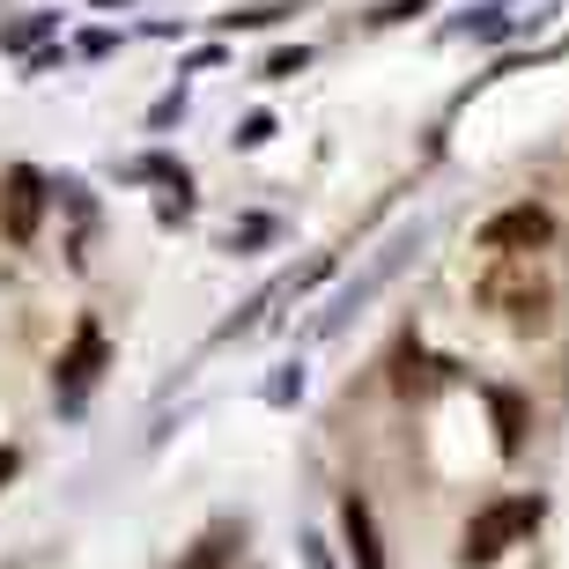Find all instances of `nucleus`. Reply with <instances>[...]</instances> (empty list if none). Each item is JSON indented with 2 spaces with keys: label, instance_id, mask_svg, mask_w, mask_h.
Here are the masks:
<instances>
[{
  "label": "nucleus",
  "instance_id": "nucleus-10",
  "mask_svg": "<svg viewBox=\"0 0 569 569\" xmlns=\"http://www.w3.org/2000/svg\"><path fill=\"white\" fill-rule=\"evenodd\" d=\"M303 555H311V569H333L326 562V540H303Z\"/></svg>",
  "mask_w": 569,
  "mask_h": 569
},
{
  "label": "nucleus",
  "instance_id": "nucleus-2",
  "mask_svg": "<svg viewBox=\"0 0 569 569\" xmlns=\"http://www.w3.org/2000/svg\"><path fill=\"white\" fill-rule=\"evenodd\" d=\"M548 237H555V214L540 208V200H518V208H503V214H488V222H481V252L526 259V252H540Z\"/></svg>",
  "mask_w": 569,
  "mask_h": 569
},
{
  "label": "nucleus",
  "instance_id": "nucleus-3",
  "mask_svg": "<svg viewBox=\"0 0 569 569\" xmlns=\"http://www.w3.org/2000/svg\"><path fill=\"white\" fill-rule=\"evenodd\" d=\"M38 222H44V170L16 163L8 186H0V230H8V244H30Z\"/></svg>",
  "mask_w": 569,
  "mask_h": 569
},
{
  "label": "nucleus",
  "instance_id": "nucleus-11",
  "mask_svg": "<svg viewBox=\"0 0 569 569\" xmlns=\"http://www.w3.org/2000/svg\"><path fill=\"white\" fill-rule=\"evenodd\" d=\"M8 473H16V451H8V443H0V481H8Z\"/></svg>",
  "mask_w": 569,
  "mask_h": 569
},
{
  "label": "nucleus",
  "instance_id": "nucleus-1",
  "mask_svg": "<svg viewBox=\"0 0 569 569\" xmlns=\"http://www.w3.org/2000/svg\"><path fill=\"white\" fill-rule=\"evenodd\" d=\"M540 496H503V503H488V510H473L466 518V532H459V569H496L510 555V540H526L532 526H540Z\"/></svg>",
  "mask_w": 569,
  "mask_h": 569
},
{
  "label": "nucleus",
  "instance_id": "nucleus-6",
  "mask_svg": "<svg viewBox=\"0 0 569 569\" xmlns=\"http://www.w3.org/2000/svg\"><path fill=\"white\" fill-rule=\"evenodd\" d=\"M230 548H237V532H230V526H214V532H208V540H200V548H192L178 569H230Z\"/></svg>",
  "mask_w": 569,
  "mask_h": 569
},
{
  "label": "nucleus",
  "instance_id": "nucleus-8",
  "mask_svg": "<svg viewBox=\"0 0 569 569\" xmlns=\"http://www.w3.org/2000/svg\"><path fill=\"white\" fill-rule=\"evenodd\" d=\"M303 67H311V52L296 44V52H274V60H267V74H274V82H289V74H303Z\"/></svg>",
  "mask_w": 569,
  "mask_h": 569
},
{
  "label": "nucleus",
  "instance_id": "nucleus-4",
  "mask_svg": "<svg viewBox=\"0 0 569 569\" xmlns=\"http://www.w3.org/2000/svg\"><path fill=\"white\" fill-rule=\"evenodd\" d=\"M97 362H104V333H97V326H82V333H74V348H67V362H60V378H52L60 407H82V392L97 385Z\"/></svg>",
  "mask_w": 569,
  "mask_h": 569
},
{
  "label": "nucleus",
  "instance_id": "nucleus-5",
  "mask_svg": "<svg viewBox=\"0 0 569 569\" xmlns=\"http://www.w3.org/2000/svg\"><path fill=\"white\" fill-rule=\"evenodd\" d=\"M340 532H348V555H356V569H385L378 526H370V503H362V496H348V503H340Z\"/></svg>",
  "mask_w": 569,
  "mask_h": 569
},
{
  "label": "nucleus",
  "instance_id": "nucleus-9",
  "mask_svg": "<svg viewBox=\"0 0 569 569\" xmlns=\"http://www.w3.org/2000/svg\"><path fill=\"white\" fill-rule=\"evenodd\" d=\"M267 133H274V119H267V111H252V119L237 127V141H244V148H259V141H267Z\"/></svg>",
  "mask_w": 569,
  "mask_h": 569
},
{
  "label": "nucleus",
  "instance_id": "nucleus-7",
  "mask_svg": "<svg viewBox=\"0 0 569 569\" xmlns=\"http://www.w3.org/2000/svg\"><path fill=\"white\" fill-rule=\"evenodd\" d=\"M496 429H503V451H526V407L510 392H496Z\"/></svg>",
  "mask_w": 569,
  "mask_h": 569
}]
</instances>
